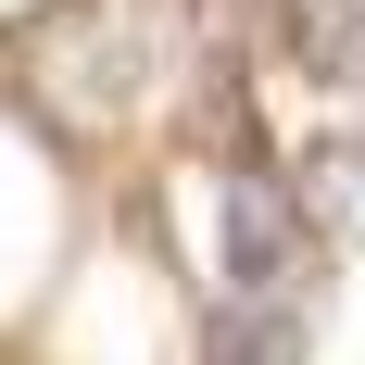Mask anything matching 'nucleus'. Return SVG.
I'll return each instance as SVG.
<instances>
[{
  "instance_id": "f03ea898",
  "label": "nucleus",
  "mask_w": 365,
  "mask_h": 365,
  "mask_svg": "<svg viewBox=\"0 0 365 365\" xmlns=\"http://www.w3.org/2000/svg\"><path fill=\"white\" fill-rule=\"evenodd\" d=\"M202 365H302V315L290 302H227L202 328Z\"/></svg>"
},
{
  "instance_id": "f257e3e1",
  "label": "nucleus",
  "mask_w": 365,
  "mask_h": 365,
  "mask_svg": "<svg viewBox=\"0 0 365 365\" xmlns=\"http://www.w3.org/2000/svg\"><path fill=\"white\" fill-rule=\"evenodd\" d=\"M215 252H227V277H240V290H277V277H290V252H302V227H290V189L277 177H227V227H215Z\"/></svg>"
}]
</instances>
